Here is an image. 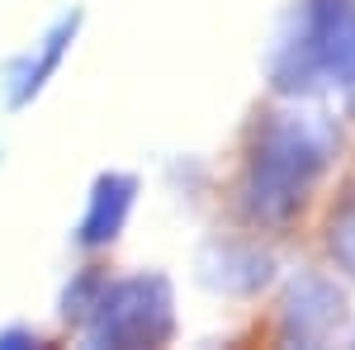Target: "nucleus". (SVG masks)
<instances>
[{"mask_svg":"<svg viewBox=\"0 0 355 350\" xmlns=\"http://www.w3.org/2000/svg\"><path fill=\"white\" fill-rule=\"evenodd\" d=\"M133 199H137V180H133V175H123V170H105V175L90 185V204H85V213H81L76 242H81L85 251L110 246L114 237L123 232L128 213H133Z\"/></svg>","mask_w":355,"mask_h":350,"instance_id":"39448f33","label":"nucleus"},{"mask_svg":"<svg viewBox=\"0 0 355 350\" xmlns=\"http://www.w3.org/2000/svg\"><path fill=\"white\" fill-rule=\"evenodd\" d=\"M90 350H152L175 336V294L166 274L105 279L90 317L81 322Z\"/></svg>","mask_w":355,"mask_h":350,"instance_id":"7ed1b4c3","label":"nucleus"},{"mask_svg":"<svg viewBox=\"0 0 355 350\" xmlns=\"http://www.w3.org/2000/svg\"><path fill=\"white\" fill-rule=\"evenodd\" d=\"M322 242H327V256L341 274L355 279V189L327 213V227H322Z\"/></svg>","mask_w":355,"mask_h":350,"instance_id":"6e6552de","label":"nucleus"},{"mask_svg":"<svg viewBox=\"0 0 355 350\" xmlns=\"http://www.w3.org/2000/svg\"><path fill=\"white\" fill-rule=\"evenodd\" d=\"M100 289H105V274L90 265V270H81L71 284H67V294H62V317L71 326H81L85 317H90V308H95V298H100Z\"/></svg>","mask_w":355,"mask_h":350,"instance_id":"1a4fd4ad","label":"nucleus"},{"mask_svg":"<svg viewBox=\"0 0 355 350\" xmlns=\"http://www.w3.org/2000/svg\"><path fill=\"white\" fill-rule=\"evenodd\" d=\"M28 346H43L33 331H24V326H10V331H0V350H28Z\"/></svg>","mask_w":355,"mask_h":350,"instance_id":"9d476101","label":"nucleus"},{"mask_svg":"<svg viewBox=\"0 0 355 350\" xmlns=\"http://www.w3.org/2000/svg\"><path fill=\"white\" fill-rule=\"evenodd\" d=\"M351 109H355V85H351Z\"/></svg>","mask_w":355,"mask_h":350,"instance_id":"9b49d317","label":"nucleus"},{"mask_svg":"<svg viewBox=\"0 0 355 350\" xmlns=\"http://www.w3.org/2000/svg\"><path fill=\"white\" fill-rule=\"evenodd\" d=\"M76 33H81V15H67V19H57V24L43 33V43H38V48L15 67V76H10V105L24 109L33 95H43V85L57 76L67 48L76 43Z\"/></svg>","mask_w":355,"mask_h":350,"instance_id":"423d86ee","label":"nucleus"},{"mask_svg":"<svg viewBox=\"0 0 355 350\" xmlns=\"http://www.w3.org/2000/svg\"><path fill=\"white\" fill-rule=\"evenodd\" d=\"M279 95H313L322 85H355V0H303L294 33L270 62Z\"/></svg>","mask_w":355,"mask_h":350,"instance_id":"f03ea898","label":"nucleus"},{"mask_svg":"<svg viewBox=\"0 0 355 350\" xmlns=\"http://www.w3.org/2000/svg\"><path fill=\"white\" fill-rule=\"evenodd\" d=\"M204 279L223 294H256L270 279V256L246 242H214L204 251Z\"/></svg>","mask_w":355,"mask_h":350,"instance_id":"0eeeda50","label":"nucleus"},{"mask_svg":"<svg viewBox=\"0 0 355 350\" xmlns=\"http://www.w3.org/2000/svg\"><path fill=\"white\" fill-rule=\"evenodd\" d=\"M346 317V294L331 284L327 274H299L289 284V294L279 303V322H275V336L279 346H327L336 336V326Z\"/></svg>","mask_w":355,"mask_h":350,"instance_id":"20e7f679","label":"nucleus"},{"mask_svg":"<svg viewBox=\"0 0 355 350\" xmlns=\"http://www.w3.org/2000/svg\"><path fill=\"white\" fill-rule=\"evenodd\" d=\"M331 161V142L318 123H308L299 114H270L242 166V185H237V204L251 227L279 232L303 213L308 194L318 189L322 170Z\"/></svg>","mask_w":355,"mask_h":350,"instance_id":"f257e3e1","label":"nucleus"}]
</instances>
